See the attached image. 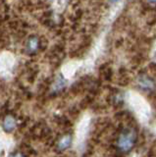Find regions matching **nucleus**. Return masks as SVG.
Wrapping results in <instances>:
<instances>
[{
    "instance_id": "obj_6",
    "label": "nucleus",
    "mask_w": 156,
    "mask_h": 157,
    "mask_svg": "<svg viewBox=\"0 0 156 157\" xmlns=\"http://www.w3.org/2000/svg\"><path fill=\"white\" fill-rule=\"evenodd\" d=\"M147 1L151 4H156V0H147Z\"/></svg>"
},
{
    "instance_id": "obj_1",
    "label": "nucleus",
    "mask_w": 156,
    "mask_h": 157,
    "mask_svg": "<svg viewBox=\"0 0 156 157\" xmlns=\"http://www.w3.org/2000/svg\"><path fill=\"white\" fill-rule=\"evenodd\" d=\"M136 141V132L134 129H126L121 132L117 145L122 152H129Z\"/></svg>"
},
{
    "instance_id": "obj_3",
    "label": "nucleus",
    "mask_w": 156,
    "mask_h": 157,
    "mask_svg": "<svg viewBox=\"0 0 156 157\" xmlns=\"http://www.w3.org/2000/svg\"><path fill=\"white\" fill-rule=\"evenodd\" d=\"M16 125H17V123L14 117H12L11 115H8L5 117V119H4V122H3V128H4V130H6V132L13 131L15 129Z\"/></svg>"
},
{
    "instance_id": "obj_5",
    "label": "nucleus",
    "mask_w": 156,
    "mask_h": 157,
    "mask_svg": "<svg viewBox=\"0 0 156 157\" xmlns=\"http://www.w3.org/2000/svg\"><path fill=\"white\" fill-rule=\"evenodd\" d=\"M10 157H24V155L21 153H16V154H12Z\"/></svg>"
},
{
    "instance_id": "obj_4",
    "label": "nucleus",
    "mask_w": 156,
    "mask_h": 157,
    "mask_svg": "<svg viewBox=\"0 0 156 157\" xmlns=\"http://www.w3.org/2000/svg\"><path fill=\"white\" fill-rule=\"evenodd\" d=\"M71 136H63L62 139L60 140L59 144H58V148H59L60 150H64L66 149L67 147H69V145L71 144Z\"/></svg>"
},
{
    "instance_id": "obj_2",
    "label": "nucleus",
    "mask_w": 156,
    "mask_h": 157,
    "mask_svg": "<svg viewBox=\"0 0 156 157\" xmlns=\"http://www.w3.org/2000/svg\"><path fill=\"white\" fill-rule=\"evenodd\" d=\"M139 86L141 88V90H146V91H149V90H152L154 86H155V82L151 78H149L148 76L146 75H143L139 78Z\"/></svg>"
}]
</instances>
